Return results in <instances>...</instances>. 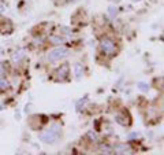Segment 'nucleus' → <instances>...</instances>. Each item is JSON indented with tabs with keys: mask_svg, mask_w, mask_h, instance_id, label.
I'll list each match as a JSON object with an SVG mask.
<instances>
[{
	"mask_svg": "<svg viewBox=\"0 0 164 155\" xmlns=\"http://www.w3.org/2000/svg\"><path fill=\"white\" fill-rule=\"evenodd\" d=\"M60 134H62V128L55 124L48 131H45L44 133L40 134V140L44 141V143H55V141H57Z\"/></svg>",
	"mask_w": 164,
	"mask_h": 155,
	"instance_id": "1",
	"label": "nucleus"
},
{
	"mask_svg": "<svg viewBox=\"0 0 164 155\" xmlns=\"http://www.w3.org/2000/svg\"><path fill=\"white\" fill-rule=\"evenodd\" d=\"M69 54V51L66 50L63 47H57V48H54L52 51H49V54H48V60H51V62H56V60H60L66 57V55Z\"/></svg>",
	"mask_w": 164,
	"mask_h": 155,
	"instance_id": "2",
	"label": "nucleus"
},
{
	"mask_svg": "<svg viewBox=\"0 0 164 155\" xmlns=\"http://www.w3.org/2000/svg\"><path fill=\"white\" fill-rule=\"evenodd\" d=\"M100 47H101L103 52H105L107 55H113L115 54V50H116V48H115V43H113L111 39H107V37L101 39Z\"/></svg>",
	"mask_w": 164,
	"mask_h": 155,
	"instance_id": "3",
	"label": "nucleus"
},
{
	"mask_svg": "<svg viewBox=\"0 0 164 155\" xmlns=\"http://www.w3.org/2000/svg\"><path fill=\"white\" fill-rule=\"evenodd\" d=\"M67 76H69V66L63 65L62 67H60L59 70L56 72V78H57V80H60V81H63V80L67 78Z\"/></svg>",
	"mask_w": 164,
	"mask_h": 155,
	"instance_id": "4",
	"label": "nucleus"
},
{
	"mask_svg": "<svg viewBox=\"0 0 164 155\" xmlns=\"http://www.w3.org/2000/svg\"><path fill=\"white\" fill-rule=\"evenodd\" d=\"M115 151H116L118 154H126V151L130 154V152H131V148L127 146V144H119V146L115 147Z\"/></svg>",
	"mask_w": 164,
	"mask_h": 155,
	"instance_id": "5",
	"label": "nucleus"
},
{
	"mask_svg": "<svg viewBox=\"0 0 164 155\" xmlns=\"http://www.w3.org/2000/svg\"><path fill=\"white\" fill-rule=\"evenodd\" d=\"M23 58H25V50H18L17 52L12 54V62H19Z\"/></svg>",
	"mask_w": 164,
	"mask_h": 155,
	"instance_id": "6",
	"label": "nucleus"
},
{
	"mask_svg": "<svg viewBox=\"0 0 164 155\" xmlns=\"http://www.w3.org/2000/svg\"><path fill=\"white\" fill-rule=\"evenodd\" d=\"M82 74H84V70H82V66L78 63V65H75V76H77V78L79 80L81 77H82Z\"/></svg>",
	"mask_w": 164,
	"mask_h": 155,
	"instance_id": "7",
	"label": "nucleus"
},
{
	"mask_svg": "<svg viewBox=\"0 0 164 155\" xmlns=\"http://www.w3.org/2000/svg\"><path fill=\"white\" fill-rule=\"evenodd\" d=\"M49 40H51V43H54V44H63V43H64V39L60 36H52Z\"/></svg>",
	"mask_w": 164,
	"mask_h": 155,
	"instance_id": "8",
	"label": "nucleus"
},
{
	"mask_svg": "<svg viewBox=\"0 0 164 155\" xmlns=\"http://www.w3.org/2000/svg\"><path fill=\"white\" fill-rule=\"evenodd\" d=\"M8 87H10L8 81H7L6 78L0 77V89H7V88H8Z\"/></svg>",
	"mask_w": 164,
	"mask_h": 155,
	"instance_id": "9",
	"label": "nucleus"
},
{
	"mask_svg": "<svg viewBox=\"0 0 164 155\" xmlns=\"http://www.w3.org/2000/svg\"><path fill=\"white\" fill-rule=\"evenodd\" d=\"M115 118H116V122H119L120 125H127V119L125 121V118H123L122 115H119V114H118V115L115 117Z\"/></svg>",
	"mask_w": 164,
	"mask_h": 155,
	"instance_id": "10",
	"label": "nucleus"
},
{
	"mask_svg": "<svg viewBox=\"0 0 164 155\" xmlns=\"http://www.w3.org/2000/svg\"><path fill=\"white\" fill-rule=\"evenodd\" d=\"M138 87H140V89L144 91V92H146V91L149 89V87H148L145 82H138Z\"/></svg>",
	"mask_w": 164,
	"mask_h": 155,
	"instance_id": "11",
	"label": "nucleus"
},
{
	"mask_svg": "<svg viewBox=\"0 0 164 155\" xmlns=\"http://www.w3.org/2000/svg\"><path fill=\"white\" fill-rule=\"evenodd\" d=\"M108 12H110L111 17H115V15H116V12H118L116 7H110V8H108Z\"/></svg>",
	"mask_w": 164,
	"mask_h": 155,
	"instance_id": "12",
	"label": "nucleus"
},
{
	"mask_svg": "<svg viewBox=\"0 0 164 155\" xmlns=\"http://www.w3.org/2000/svg\"><path fill=\"white\" fill-rule=\"evenodd\" d=\"M101 150H103V151H105V154H111V148H110V147L103 146V147H101Z\"/></svg>",
	"mask_w": 164,
	"mask_h": 155,
	"instance_id": "13",
	"label": "nucleus"
},
{
	"mask_svg": "<svg viewBox=\"0 0 164 155\" xmlns=\"http://www.w3.org/2000/svg\"><path fill=\"white\" fill-rule=\"evenodd\" d=\"M4 67H3V65H0V76H4Z\"/></svg>",
	"mask_w": 164,
	"mask_h": 155,
	"instance_id": "14",
	"label": "nucleus"
},
{
	"mask_svg": "<svg viewBox=\"0 0 164 155\" xmlns=\"http://www.w3.org/2000/svg\"><path fill=\"white\" fill-rule=\"evenodd\" d=\"M41 41H42L41 39H36V40H34V44H36V45L39 44V45H40V44H41Z\"/></svg>",
	"mask_w": 164,
	"mask_h": 155,
	"instance_id": "15",
	"label": "nucleus"
},
{
	"mask_svg": "<svg viewBox=\"0 0 164 155\" xmlns=\"http://www.w3.org/2000/svg\"><path fill=\"white\" fill-rule=\"evenodd\" d=\"M0 11H4V6H3V4H0Z\"/></svg>",
	"mask_w": 164,
	"mask_h": 155,
	"instance_id": "16",
	"label": "nucleus"
}]
</instances>
